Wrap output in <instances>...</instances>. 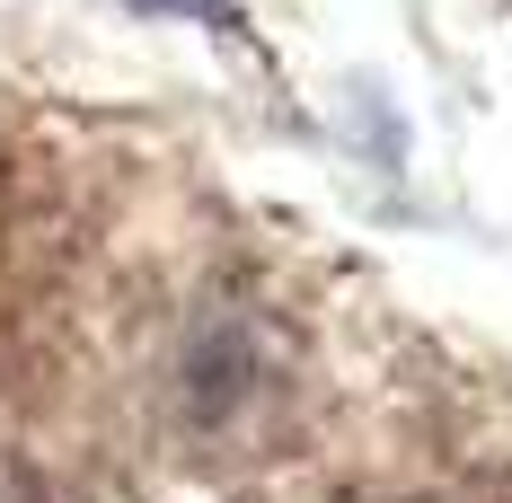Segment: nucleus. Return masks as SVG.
I'll use <instances>...</instances> for the list:
<instances>
[{"instance_id":"f257e3e1","label":"nucleus","mask_w":512,"mask_h":503,"mask_svg":"<svg viewBox=\"0 0 512 503\" xmlns=\"http://www.w3.org/2000/svg\"><path fill=\"white\" fill-rule=\"evenodd\" d=\"M168 415H177V442L204 459L274 451L301 415V336H292V318H274L248 283H212L177 318Z\"/></svg>"},{"instance_id":"f03ea898","label":"nucleus","mask_w":512,"mask_h":503,"mask_svg":"<svg viewBox=\"0 0 512 503\" xmlns=\"http://www.w3.org/2000/svg\"><path fill=\"white\" fill-rule=\"evenodd\" d=\"M133 18H195L212 36H248V18H239V0H124Z\"/></svg>"}]
</instances>
